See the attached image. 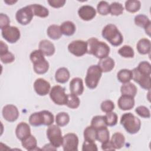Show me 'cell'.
Returning <instances> with one entry per match:
<instances>
[{
	"mask_svg": "<svg viewBox=\"0 0 151 151\" xmlns=\"http://www.w3.org/2000/svg\"><path fill=\"white\" fill-rule=\"evenodd\" d=\"M86 42L87 44V54L93 55L99 59L109 56L110 49L106 43L94 37L90 38Z\"/></svg>",
	"mask_w": 151,
	"mask_h": 151,
	"instance_id": "6da1fadb",
	"label": "cell"
},
{
	"mask_svg": "<svg viewBox=\"0 0 151 151\" xmlns=\"http://www.w3.org/2000/svg\"><path fill=\"white\" fill-rule=\"evenodd\" d=\"M101 35L104 39L115 47L119 46L123 41L122 34L117 27L113 24L106 25L102 30Z\"/></svg>",
	"mask_w": 151,
	"mask_h": 151,
	"instance_id": "7a4b0ae2",
	"label": "cell"
},
{
	"mask_svg": "<svg viewBox=\"0 0 151 151\" xmlns=\"http://www.w3.org/2000/svg\"><path fill=\"white\" fill-rule=\"evenodd\" d=\"M29 58L33 64V68L35 73L43 74L47 72L49 68V63L45 60L44 55L41 50H35L32 51Z\"/></svg>",
	"mask_w": 151,
	"mask_h": 151,
	"instance_id": "3957f363",
	"label": "cell"
},
{
	"mask_svg": "<svg viewBox=\"0 0 151 151\" xmlns=\"http://www.w3.org/2000/svg\"><path fill=\"white\" fill-rule=\"evenodd\" d=\"M120 124L129 134L137 133L140 129V120L132 113H124L120 119Z\"/></svg>",
	"mask_w": 151,
	"mask_h": 151,
	"instance_id": "277c9868",
	"label": "cell"
},
{
	"mask_svg": "<svg viewBox=\"0 0 151 151\" xmlns=\"http://www.w3.org/2000/svg\"><path fill=\"white\" fill-rule=\"evenodd\" d=\"M102 71L98 65L90 66L87 71L85 78L86 86L90 89H94L97 86L102 76Z\"/></svg>",
	"mask_w": 151,
	"mask_h": 151,
	"instance_id": "5b68a950",
	"label": "cell"
},
{
	"mask_svg": "<svg viewBox=\"0 0 151 151\" xmlns=\"http://www.w3.org/2000/svg\"><path fill=\"white\" fill-rule=\"evenodd\" d=\"M47 136L50 143L55 148L62 146L63 136L62 132L58 125L51 124L47 130Z\"/></svg>",
	"mask_w": 151,
	"mask_h": 151,
	"instance_id": "8992f818",
	"label": "cell"
},
{
	"mask_svg": "<svg viewBox=\"0 0 151 151\" xmlns=\"http://www.w3.org/2000/svg\"><path fill=\"white\" fill-rule=\"evenodd\" d=\"M67 96L65 88L59 85L53 86L50 91V99L57 105H65Z\"/></svg>",
	"mask_w": 151,
	"mask_h": 151,
	"instance_id": "52a82bcc",
	"label": "cell"
},
{
	"mask_svg": "<svg viewBox=\"0 0 151 151\" xmlns=\"http://www.w3.org/2000/svg\"><path fill=\"white\" fill-rule=\"evenodd\" d=\"M32 10L29 5L19 9L15 14V18L17 22L22 25L28 24L34 17Z\"/></svg>",
	"mask_w": 151,
	"mask_h": 151,
	"instance_id": "ba28073f",
	"label": "cell"
},
{
	"mask_svg": "<svg viewBox=\"0 0 151 151\" xmlns=\"http://www.w3.org/2000/svg\"><path fill=\"white\" fill-rule=\"evenodd\" d=\"M68 50L70 53L76 57H81L87 53V44L83 40H75L68 45Z\"/></svg>",
	"mask_w": 151,
	"mask_h": 151,
	"instance_id": "9c48e42d",
	"label": "cell"
},
{
	"mask_svg": "<svg viewBox=\"0 0 151 151\" xmlns=\"http://www.w3.org/2000/svg\"><path fill=\"white\" fill-rule=\"evenodd\" d=\"M78 145V138L75 133H68L63 136L62 146L64 151H77Z\"/></svg>",
	"mask_w": 151,
	"mask_h": 151,
	"instance_id": "30bf717a",
	"label": "cell"
},
{
	"mask_svg": "<svg viewBox=\"0 0 151 151\" xmlns=\"http://www.w3.org/2000/svg\"><path fill=\"white\" fill-rule=\"evenodd\" d=\"M1 34L6 41L11 44L18 41L21 36L19 29L17 27L10 25L1 29Z\"/></svg>",
	"mask_w": 151,
	"mask_h": 151,
	"instance_id": "8fae6325",
	"label": "cell"
},
{
	"mask_svg": "<svg viewBox=\"0 0 151 151\" xmlns=\"http://www.w3.org/2000/svg\"><path fill=\"white\" fill-rule=\"evenodd\" d=\"M132 71V79L140 85V86L145 90H149L151 87L150 76H147L141 73L136 67Z\"/></svg>",
	"mask_w": 151,
	"mask_h": 151,
	"instance_id": "7c38bea8",
	"label": "cell"
},
{
	"mask_svg": "<svg viewBox=\"0 0 151 151\" xmlns=\"http://www.w3.org/2000/svg\"><path fill=\"white\" fill-rule=\"evenodd\" d=\"M3 117L9 122L16 121L19 116V111L17 107L13 104L5 106L2 110Z\"/></svg>",
	"mask_w": 151,
	"mask_h": 151,
	"instance_id": "4fadbf2b",
	"label": "cell"
},
{
	"mask_svg": "<svg viewBox=\"0 0 151 151\" xmlns=\"http://www.w3.org/2000/svg\"><path fill=\"white\" fill-rule=\"evenodd\" d=\"M34 88L38 95L44 96L50 91L51 86L50 83L45 79L39 78L34 81Z\"/></svg>",
	"mask_w": 151,
	"mask_h": 151,
	"instance_id": "5bb4252c",
	"label": "cell"
},
{
	"mask_svg": "<svg viewBox=\"0 0 151 151\" xmlns=\"http://www.w3.org/2000/svg\"><path fill=\"white\" fill-rule=\"evenodd\" d=\"M78 14L81 19L87 21L91 20L96 17V11L92 6L85 5L78 9Z\"/></svg>",
	"mask_w": 151,
	"mask_h": 151,
	"instance_id": "9a60e30c",
	"label": "cell"
},
{
	"mask_svg": "<svg viewBox=\"0 0 151 151\" xmlns=\"http://www.w3.org/2000/svg\"><path fill=\"white\" fill-rule=\"evenodd\" d=\"M134 24L140 27L145 29L146 34L149 36L150 35V24L151 22L149 18L143 14H139L134 17Z\"/></svg>",
	"mask_w": 151,
	"mask_h": 151,
	"instance_id": "2e32d148",
	"label": "cell"
},
{
	"mask_svg": "<svg viewBox=\"0 0 151 151\" xmlns=\"http://www.w3.org/2000/svg\"><path fill=\"white\" fill-rule=\"evenodd\" d=\"M117 104L120 109L122 110H131L134 106V97L122 95L117 101Z\"/></svg>",
	"mask_w": 151,
	"mask_h": 151,
	"instance_id": "e0dca14e",
	"label": "cell"
},
{
	"mask_svg": "<svg viewBox=\"0 0 151 151\" xmlns=\"http://www.w3.org/2000/svg\"><path fill=\"white\" fill-rule=\"evenodd\" d=\"M70 90L74 94L77 96L81 95L84 91L83 80L79 77L73 78L70 83Z\"/></svg>",
	"mask_w": 151,
	"mask_h": 151,
	"instance_id": "ac0fdd59",
	"label": "cell"
},
{
	"mask_svg": "<svg viewBox=\"0 0 151 151\" xmlns=\"http://www.w3.org/2000/svg\"><path fill=\"white\" fill-rule=\"evenodd\" d=\"M15 134L17 138L22 140L31 134V129L28 124L25 122L19 123L15 129Z\"/></svg>",
	"mask_w": 151,
	"mask_h": 151,
	"instance_id": "d6986e66",
	"label": "cell"
},
{
	"mask_svg": "<svg viewBox=\"0 0 151 151\" xmlns=\"http://www.w3.org/2000/svg\"><path fill=\"white\" fill-rule=\"evenodd\" d=\"M38 47L39 50L46 56H51L55 51L54 45L48 40H41L39 43Z\"/></svg>",
	"mask_w": 151,
	"mask_h": 151,
	"instance_id": "ffe728a7",
	"label": "cell"
},
{
	"mask_svg": "<svg viewBox=\"0 0 151 151\" xmlns=\"http://www.w3.org/2000/svg\"><path fill=\"white\" fill-rule=\"evenodd\" d=\"M98 65L101 70L102 72L107 73L111 71L114 67L115 62L113 58L109 57H107L101 59H100Z\"/></svg>",
	"mask_w": 151,
	"mask_h": 151,
	"instance_id": "44dd1931",
	"label": "cell"
},
{
	"mask_svg": "<svg viewBox=\"0 0 151 151\" xmlns=\"http://www.w3.org/2000/svg\"><path fill=\"white\" fill-rule=\"evenodd\" d=\"M150 41L147 38H142L137 43L136 48L138 52L142 55L149 54L150 52Z\"/></svg>",
	"mask_w": 151,
	"mask_h": 151,
	"instance_id": "7402d4cb",
	"label": "cell"
},
{
	"mask_svg": "<svg viewBox=\"0 0 151 151\" xmlns=\"http://www.w3.org/2000/svg\"><path fill=\"white\" fill-rule=\"evenodd\" d=\"M70 74L68 70L65 67L59 68L55 72V79L60 83H65L69 80Z\"/></svg>",
	"mask_w": 151,
	"mask_h": 151,
	"instance_id": "603a6c76",
	"label": "cell"
},
{
	"mask_svg": "<svg viewBox=\"0 0 151 151\" xmlns=\"http://www.w3.org/2000/svg\"><path fill=\"white\" fill-rule=\"evenodd\" d=\"M137 90L136 86L132 83H124L120 87L122 95H126L134 97L136 95Z\"/></svg>",
	"mask_w": 151,
	"mask_h": 151,
	"instance_id": "cb8c5ba5",
	"label": "cell"
},
{
	"mask_svg": "<svg viewBox=\"0 0 151 151\" xmlns=\"http://www.w3.org/2000/svg\"><path fill=\"white\" fill-rule=\"evenodd\" d=\"M60 27L62 34L66 36L73 35L76 30L75 24L70 21H64Z\"/></svg>",
	"mask_w": 151,
	"mask_h": 151,
	"instance_id": "d4e9b609",
	"label": "cell"
},
{
	"mask_svg": "<svg viewBox=\"0 0 151 151\" xmlns=\"http://www.w3.org/2000/svg\"><path fill=\"white\" fill-rule=\"evenodd\" d=\"M22 146L27 150H34L37 149V141L35 137L30 134L21 141Z\"/></svg>",
	"mask_w": 151,
	"mask_h": 151,
	"instance_id": "484cf974",
	"label": "cell"
},
{
	"mask_svg": "<svg viewBox=\"0 0 151 151\" xmlns=\"http://www.w3.org/2000/svg\"><path fill=\"white\" fill-rule=\"evenodd\" d=\"M29 6L32 10L34 15L40 18H45L48 16L49 11L45 6L36 4L29 5Z\"/></svg>",
	"mask_w": 151,
	"mask_h": 151,
	"instance_id": "4316f807",
	"label": "cell"
},
{
	"mask_svg": "<svg viewBox=\"0 0 151 151\" xmlns=\"http://www.w3.org/2000/svg\"><path fill=\"white\" fill-rule=\"evenodd\" d=\"M48 36L52 40H57L61 38L62 33L60 29V27L58 25L52 24L50 25L47 30Z\"/></svg>",
	"mask_w": 151,
	"mask_h": 151,
	"instance_id": "83f0119b",
	"label": "cell"
},
{
	"mask_svg": "<svg viewBox=\"0 0 151 151\" xmlns=\"http://www.w3.org/2000/svg\"><path fill=\"white\" fill-rule=\"evenodd\" d=\"M111 142L116 149H120L124 145L125 137L122 133L120 132H116L113 134Z\"/></svg>",
	"mask_w": 151,
	"mask_h": 151,
	"instance_id": "f1b7e54d",
	"label": "cell"
},
{
	"mask_svg": "<svg viewBox=\"0 0 151 151\" xmlns=\"http://www.w3.org/2000/svg\"><path fill=\"white\" fill-rule=\"evenodd\" d=\"M132 71L129 69H122L117 74L118 80L122 83L130 82L132 79Z\"/></svg>",
	"mask_w": 151,
	"mask_h": 151,
	"instance_id": "f546056e",
	"label": "cell"
},
{
	"mask_svg": "<svg viewBox=\"0 0 151 151\" xmlns=\"http://www.w3.org/2000/svg\"><path fill=\"white\" fill-rule=\"evenodd\" d=\"M80 101L78 96L73 93L68 94L67 96V100L65 105L70 109H77L79 107Z\"/></svg>",
	"mask_w": 151,
	"mask_h": 151,
	"instance_id": "4dcf8cb0",
	"label": "cell"
},
{
	"mask_svg": "<svg viewBox=\"0 0 151 151\" xmlns=\"http://www.w3.org/2000/svg\"><path fill=\"white\" fill-rule=\"evenodd\" d=\"M141 7V3L137 0H128L125 2V9L127 11L134 13L137 12Z\"/></svg>",
	"mask_w": 151,
	"mask_h": 151,
	"instance_id": "1f68e13d",
	"label": "cell"
},
{
	"mask_svg": "<svg viewBox=\"0 0 151 151\" xmlns=\"http://www.w3.org/2000/svg\"><path fill=\"white\" fill-rule=\"evenodd\" d=\"M83 135L85 140L95 142L96 140L97 130L91 126H87L84 130Z\"/></svg>",
	"mask_w": 151,
	"mask_h": 151,
	"instance_id": "d6a6232c",
	"label": "cell"
},
{
	"mask_svg": "<svg viewBox=\"0 0 151 151\" xmlns=\"http://www.w3.org/2000/svg\"><path fill=\"white\" fill-rule=\"evenodd\" d=\"M29 123L32 126H40L43 125L42 116L40 111L31 114L29 117Z\"/></svg>",
	"mask_w": 151,
	"mask_h": 151,
	"instance_id": "836d02e7",
	"label": "cell"
},
{
	"mask_svg": "<svg viewBox=\"0 0 151 151\" xmlns=\"http://www.w3.org/2000/svg\"><path fill=\"white\" fill-rule=\"evenodd\" d=\"M70 122V116L66 112H60L55 116V122L58 126H66Z\"/></svg>",
	"mask_w": 151,
	"mask_h": 151,
	"instance_id": "e575fe53",
	"label": "cell"
},
{
	"mask_svg": "<svg viewBox=\"0 0 151 151\" xmlns=\"http://www.w3.org/2000/svg\"><path fill=\"white\" fill-rule=\"evenodd\" d=\"M110 138V133L107 127H103L97 130V135H96V140L99 142L104 143L107 140H109Z\"/></svg>",
	"mask_w": 151,
	"mask_h": 151,
	"instance_id": "d590c367",
	"label": "cell"
},
{
	"mask_svg": "<svg viewBox=\"0 0 151 151\" xmlns=\"http://www.w3.org/2000/svg\"><path fill=\"white\" fill-rule=\"evenodd\" d=\"M91 126L94 127L96 130L107 127L104 116H94L91 121Z\"/></svg>",
	"mask_w": 151,
	"mask_h": 151,
	"instance_id": "8d00e7d4",
	"label": "cell"
},
{
	"mask_svg": "<svg viewBox=\"0 0 151 151\" xmlns=\"http://www.w3.org/2000/svg\"><path fill=\"white\" fill-rule=\"evenodd\" d=\"M123 10L124 7L122 5V4L119 2H114L109 5V12L112 15H120L123 12Z\"/></svg>",
	"mask_w": 151,
	"mask_h": 151,
	"instance_id": "74e56055",
	"label": "cell"
},
{
	"mask_svg": "<svg viewBox=\"0 0 151 151\" xmlns=\"http://www.w3.org/2000/svg\"><path fill=\"white\" fill-rule=\"evenodd\" d=\"M118 53L124 58H133L134 55V52L133 48L127 45H124L119 48Z\"/></svg>",
	"mask_w": 151,
	"mask_h": 151,
	"instance_id": "f35d334b",
	"label": "cell"
},
{
	"mask_svg": "<svg viewBox=\"0 0 151 151\" xmlns=\"http://www.w3.org/2000/svg\"><path fill=\"white\" fill-rule=\"evenodd\" d=\"M104 117L107 126H114L117 123L118 117L117 114L114 112L111 111L106 113Z\"/></svg>",
	"mask_w": 151,
	"mask_h": 151,
	"instance_id": "ab89813d",
	"label": "cell"
},
{
	"mask_svg": "<svg viewBox=\"0 0 151 151\" xmlns=\"http://www.w3.org/2000/svg\"><path fill=\"white\" fill-rule=\"evenodd\" d=\"M41 113L42 116L43 125L49 126L52 124L54 121V117L52 113L48 110H42L41 111Z\"/></svg>",
	"mask_w": 151,
	"mask_h": 151,
	"instance_id": "60d3db41",
	"label": "cell"
},
{
	"mask_svg": "<svg viewBox=\"0 0 151 151\" xmlns=\"http://www.w3.org/2000/svg\"><path fill=\"white\" fill-rule=\"evenodd\" d=\"M136 68L142 74L147 76H150L151 74V65L150 64L146 61H141Z\"/></svg>",
	"mask_w": 151,
	"mask_h": 151,
	"instance_id": "b9f144b4",
	"label": "cell"
},
{
	"mask_svg": "<svg viewBox=\"0 0 151 151\" xmlns=\"http://www.w3.org/2000/svg\"><path fill=\"white\" fill-rule=\"evenodd\" d=\"M109 5L108 2L101 1L99 2L97 6V10L99 14L101 15H107L109 12Z\"/></svg>",
	"mask_w": 151,
	"mask_h": 151,
	"instance_id": "7bdbcfd3",
	"label": "cell"
},
{
	"mask_svg": "<svg viewBox=\"0 0 151 151\" xmlns=\"http://www.w3.org/2000/svg\"><path fill=\"white\" fill-rule=\"evenodd\" d=\"M114 103L110 100H106L103 101L100 105L101 110L105 113H109L112 111L114 109Z\"/></svg>",
	"mask_w": 151,
	"mask_h": 151,
	"instance_id": "ee69618b",
	"label": "cell"
},
{
	"mask_svg": "<svg viewBox=\"0 0 151 151\" xmlns=\"http://www.w3.org/2000/svg\"><path fill=\"white\" fill-rule=\"evenodd\" d=\"M136 113L142 117L150 118V112L149 109L144 106H139L135 109Z\"/></svg>",
	"mask_w": 151,
	"mask_h": 151,
	"instance_id": "f6af8a7d",
	"label": "cell"
},
{
	"mask_svg": "<svg viewBox=\"0 0 151 151\" xmlns=\"http://www.w3.org/2000/svg\"><path fill=\"white\" fill-rule=\"evenodd\" d=\"M0 59L4 64H9L12 63L15 60V56L12 52L8 51L4 54H1Z\"/></svg>",
	"mask_w": 151,
	"mask_h": 151,
	"instance_id": "bcb514c9",
	"label": "cell"
},
{
	"mask_svg": "<svg viewBox=\"0 0 151 151\" xmlns=\"http://www.w3.org/2000/svg\"><path fill=\"white\" fill-rule=\"evenodd\" d=\"M82 150L83 151H97V145L94 143V142L85 140L83 143L82 146Z\"/></svg>",
	"mask_w": 151,
	"mask_h": 151,
	"instance_id": "7dc6e473",
	"label": "cell"
},
{
	"mask_svg": "<svg viewBox=\"0 0 151 151\" xmlns=\"http://www.w3.org/2000/svg\"><path fill=\"white\" fill-rule=\"evenodd\" d=\"M10 23V19L8 16L5 14H0V28L2 29L4 28L9 26Z\"/></svg>",
	"mask_w": 151,
	"mask_h": 151,
	"instance_id": "c3c4849f",
	"label": "cell"
},
{
	"mask_svg": "<svg viewBox=\"0 0 151 151\" xmlns=\"http://www.w3.org/2000/svg\"><path fill=\"white\" fill-rule=\"evenodd\" d=\"M65 0H48V3L49 5L55 8H58L63 6L65 4Z\"/></svg>",
	"mask_w": 151,
	"mask_h": 151,
	"instance_id": "681fc988",
	"label": "cell"
},
{
	"mask_svg": "<svg viewBox=\"0 0 151 151\" xmlns=\"http://www.w3.org/2000/svg\"><path fill=\"white\" fill-rule=\"evenodd\" d=\"M101 149L103 150H116L112 142L110 140H107L104 143H102Z\"/></svg>",
	"mask_w": 151,
	"mask_h": 151,
	"instance_id": "f907efd6",
	"label": "cell"
},
{
	"mask_svg": "<svg viewBox=\"0 0 151 151\" xmlns=\"http://www.w3.org/2000/svg\"><path fill=\"white\" fill-rule=\"evenodd\" d=\"M8 51H9L8 45L2 41H0V54H4Z\"/></svg>",
	"mask_w": 151,
	"mask_h": 151,
	"instance_id": "816d5d0a",
	"label": "cell"
},
{
	"mask_svg": "<svg viewBox=\"0 0 151 151\" xmlns=\"http://www.w3.org/2000/svg\"><path fill=\"white\" fill-rule=\"evenodd\" d=\"M4 2L8 4V5H12L13 4H15L17 2V1H12V0H11V1H4Z\"/></svg>",
	"mask_w": 151,
	"mask_h": 151,
	"instance_id": "f5cc1de1",
	"label": "cell"
}]
</instances>
